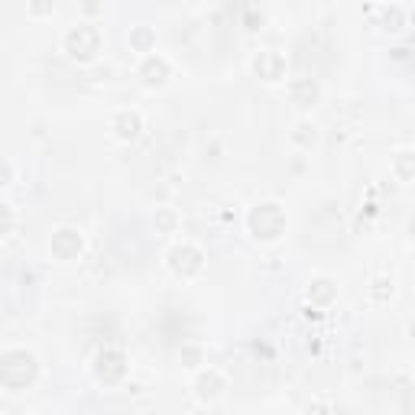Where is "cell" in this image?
I'll use <instances>...</instances> for the list:
<instances>
[{
	"label": "cell",
	"mask_w": 415,
	"mask_h": 415,
	"mask_svg": "<svg viewBox=\"0 0 415 415\" xmlns=\"http://www.w3.org/2000/svg\"><path fill=\"white\" fill-rule=\"evenodd\" d=\"M36 379V357L26 351H7L0 357V383L7 390H26Z\"/></svg>",
	"instance_id": "obj_1"
},
{
	"label": "cell",
	"mask_w": 415,
	"mask_h": 415,
	"mask_svg": "<svg viewBox=\"0 0 415 415\" xmlns=\"http://www.w3.org/2000/svg\"><path fill=\"white\" fill-rule=\"evenodd\" d=\"M62 46L75 62H91L101 52V29L91 23H78L65 33Z\"/></svg>",
	"instance_id": "obj_2"
},
{
	"label": "cell",
	"mask_w": 415,
	"mask_h": 415,
	"mask_svg": "<svg viewBox=\"0 0 415 415\" xmlns=\"http://www.w3.org/2000/svg\"><path fill=\"white\" fill-rule=\"evenodd\" d=\"M250 231L257 234L260 240H279L286 231V211L276 201H263L250 211Z\"/></svg>",
	"instance_id": "obj_3"
},
{
	"label": "cell",
	"mask_w": 415,
	"mask_h": 415,
	"mask_svg": "<svg viewBox=\"0 0 415 415\" xmlns=\"http://www.w3.org/2000/svg\"><path fill=\"white\" fill-rule=\"evenodd\" d=\"M169 266L175 276H195L198 269H201V250L192 244H182V247H172V253H169Z\"/></svg>",
	"instance_id": "obj_4"
},
{
	"label": "cell",
	"mask_w": 415,
	"mask_h": 415,
	"mask_svg": "<svg viewBox=\"0 0 415 415\" xmlns=\"http://www.w3.org/2000/svg\"><path fill=\"white\" fill-rule=\"evenodd\" d=\"M95 373H98L101 383H121L123 373H127L123 354H121V351H101L98 364H95Z\"/></svg>",
	"instance_id": "obj_5"
},
{
	"label": "cell",
	"mask_w": 415,
	"mask_h": 415,
	"mask_svg": "<svg viewBox=\"0 0 415 415\" xmlns=\"http://www.w3.org/2000/svg\"><path fill=\"white\" fill-rule=\"evenodd\" d=\"M253 72H257L263 81H279L282 75H286V59H282L279 52L263 49L253 55Z\"/></svg>",
	"instance_id": "obj_6"
},
{
	"label": "cell",
	"mask_w": 415,
	"mask_h": 415,
	"mask_svg": "<svg viewBox=\"0 0 415 415\" xmlns=\"http://www.w3.org/2000/svg\"><path fill=\"white\" fill-rule=\"evenodd\" d=\"M52 253L59 260H75L81 253V234L72 231V227H62V231L52 234Z\"/></svg>",
	"instance_id": "obj_7"
},
{
	"label": "cell",
	"mask_w": 415,
	"mask_h": 415,
	"mask_svg": "<svg viewBox=\"0 0 415 415\" xmlns=\"http://www.w3.org/2000/svg\"><path fill=\"white\" fill-rule=\"evenodd\" d=\"M140 78H143L147 85H162V81L169 78V59L149 52L147 59H143V65H140Z\"/></svg>",
	"instance_id": "obj_8"
},
{
	"label": "cell",
	"mask_w": 415,
	"mask_h": 415,
	"mask_svg": "<svg viewBox=\"0 0 415 415\" xmlns=\"http://www.w3.org/2000/svg\"><path fill=\"white\" fill-rule=\"evenodd\" d=\"M289 95H292V101L299 108H315L321 88H318L315 78H295L292 85H289Z\"/></svg>",
	"instance_id": "obj_9"
},
{
	"label": "cell",
	"mask_w": 415,
	"mask_h": 415,
	"mask_svg": "<svg viewBox=\"0 0 415 415\" xmlns=\"http://www.w3.org/2000/svg\"><path fill=\"white\" fill-rule=\"evenodd\" d=\"M143 130V117L136 114V110H121L117 117H114V134L121 136V140H136Z\"/></svg>",
	"instance_id": "obj_10"
},
{
	"label": "cell",
	"mask_w": 415,
	"mask_h": 415,
	"mask_svg": "<svg viewBox=\"0 0 415 415\" xmlns=\"http://www.w3.org/2000/svg\"><path fill=\"white\" fill-rule=\"evenodd\" d=\"M334 295H338V286L331 279H312V286H308V302L312 305H328V302H334Z\"/></svg>",
	"instance_id": "obj_11"
},
{
	"label": "cell",
	"mask_w": 415,
	"mask_h": 415,
	"mask_svg": "<svg viewBox=\"0 0 415 415\" xmlns=\"http://www.w3.org/2000/svg\"><path fill=\"white\" fill-rule=\"evenodd\" d=\"M195 390H198V399H218V392L224 390V379H221V373H214V370H208V373H201V377L195 379Z\"/></svg>",
	"instance_id": "obj_12"
},
{
	"label": "cell",
	"mask_w": 415,
	"mask_h": 415,
	"mask_svg": "<svg viewBox=\"0 0 415 415\" xmlns=\"http://www.w3.org/2000/svg\"><path fill=\"white\" fill-rule=\"evenodd\" d=\"M292 143H299V147H315L318 143V130H315V123H308V121H302V123H295V130H292Z\"/></svg>",
	"instance_id": "obj_13"
},
{
	"label": "cell",
	"mask_w": 415,
	"mask_h": 415,
	"mask_svg": "<svg viewBox=\"0 0 415 415\" xmlns=\"http://www.w3.org/2000/svg\"><path fill=\"white\" fill-rule=\"evenodd\" d=\"M392 169H396V175L403 179V182H409L412 179V153L405 149V153H399L396 156V162H392Z\"/></svg>",
	"instance_id": "obj_14"
},
{
	"label": "cell",
	"mask_w": 415,
	"mask_h": 415,
	"mask_svg": "<svg viewBox=\"0 0 415 415\" xmlns=\"http://www.w3.org/2000/svg\"><path fill=\"white\" fill-rule=\"evenodd\" d=\"M130 42H134V46H136L140 52H149V49H153V42H156V39H153V33H149V29H136L134 36H130Z\"/></svg>",
	"instance_id": "obj_15"
},
{
	"label": "cell",
	"mask_w": 415,
	"mask_h": 415,
	"mask_svg": "<svg viewBox=\"0 0 415 415\" xmlns=\"http://www.w3.org/2000/svg\"><path fill=\"white\" fill-rule=\"evenodd\" d=\"M10 227H13V211L0 201V234H7Z\"/></svg>",
	"instance_id": "obj_16"
},
{
	"label": "cell",
	"mask_w": 415,
	"mask_h": 415,
	"mask_svg": "<svg viewBox=\"0 0 415 415\" xmlns=\"http://www.w3.org/2000/svg\"><path fill=\"white\" fill-rule=\"evenodd\" d=\"M198 360H201V351L198 347H185L182 351V366H198Z\"/></svg>",
	"instance_id": "obj_17"
},
{
	"label": "cell",
	"mask_w": 415,
	"mask_h": 415,
	"mask_svg": "<svg viewBox=\"0 0 415 415\" xmlns=\"http://www.w3.org/2000/svg\"><path fill=\"white\" fill-rule=\"evenodd\" d=\"M156 224H159V227H162V231H169L172 224H175V214H172V211H166V208H162V211H159V214H156Z\"/></svg>",
	"instance_id": "obj_18"
},
{
	"label": "cell",
	"mask_w": 415,
	"mask_h": 415,
	"mask_svg": "<svg viewBox=\"0 0 415 415\" xmlns=\"http://www.w3.org/2000/svg\"><path fill=\"white\" fill-rule=\"evenodd\" d=\"M10 179H13L10 162H7V159H0V188H3V185H10Z\"/></svg>",
	"instance_id": "obj_19"
},
{
	"label": "cell",
	"mask_w": 415,
	"mask_h": 415,
	"mask_svg": "<svg viewBox=\"0 0 415 415\" xmlns=\"http://www.w3.org/2000/svg\"><path fill=\"white\" fill-rule=\"evenodd\" d=\"M308 415H328V409L321 403H315V405H308Z\"/></svg>",
	"instance_id": "obj_20"
}]
</instances>
